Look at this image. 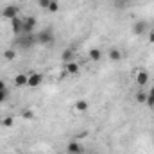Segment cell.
<instances>
[{
    "label": "cell",
    "instance_id": "21",
    "mask_svg": "<svg viewBox=\"0 0 154 154\" xmlns=\"http://www.w3.org/2000/svg\"><path fill=\"white\" fill-rule=\"evenodd\" d=\"M2 124L9 127V125H13V118H11V116H7V118H4V122H2Z\"/></svg>",
    "mask_w": 154,
    "mask_h": 154
},
{
    "label": "cell",
    "instance_id": "20",
    "mask_svg": "<svg viewBox=\"0 0 154 154\" xmlns=\"http://www.w3.org/2000/svg\"><path fill=\"white\" fill-rule=\"evenodd\" d=\"M145 104H147V106H149L151 109L154 108V97H151L149 93H147V100H145Z\"/></svg>",
    "mask_w": 154,
    "mask_h": 154
},
{
    "label": "cell",
    "instance_id": "17",
    "mask_svg": "<svg viewBox=\"0 0 154 154\" xmlns=\"http://www.w3.org/2000/svg\"><path fill=\"white\" fill-rule=\"evenodd\" d=\"M48 11H50V13H57V11H59V4H57V0H50V4H48Z\"/></svg>",
    "mask_w": 154,
    "mask_h": 154
},
{
    "label": "cell",
    "instance_id": "3",
    "mask_svg": "<svg viewBox=\"0 0 154 154\" xmlns=\"http://www.w3.org/2000/svg\"><path fill=\"white\" fill-rule=\"evenodd\" d=\"M2 16H4L5 20H14V18H18V16H20V7L14 5V4H9V5L4 7Z\"/></svg>",
    "mask_w": 154,
    "mask_h": 154
},
{
    "label": "cell",
    "instance_id": "6",
    "mask_svg": "<svg viewBox=\"0 0 154 154\" xmlns=\"http://www.w3.org/2000/svg\"><path fill=\"white\" fill-rule=\"evenodd\" d=\"M11 27H13V32L16 34V36H20L22 34V31H23V18H14V20H11Z\"/></svg>",
    "mask_w": 154,
    "mask_h": 154
},
{
    "label": "cell",
    "instance_id": "14",
    "mask_svg": "<svg viewBox=\"0 0 154 154\" xmlns=\"http://www.w3.org/2000/svg\"><path fill=\"white\" fill-rule=\"evenodd\" d=\"M100 57H102V52L99 48H90V59L91 61H100Z\"/></svg>",
    "mask_w": 154,
    "mask_h": 154
},
{
    "label": "cell",
    "instance_id": "11",
    "mask_svg": "<svg viewBox=\"0 0 154 154\" xmlns=\"http://www.w3.org/2000/svg\"><path fill=\"white\" fill-rule=\"evenodd\" d=\"M136 82H138L140 86H145V84L149 82V74H147L145 70H140L138 75H136Z\"/></svg>",
    "mask_w": 154,
    "mask_h": 154
},
{
    "label": "cell",
    "instance_id": "5",
    "mask_svg": "<svg viewBox=\"0 0 154 154\" xmlns=\"http://www.w3.org/2000/svg\"><path fill=\"white\" fill-rule=\"evenodd\" d=\"M147 29H149L147 22H145V20H138V22H134V25H133V34L143 36V34L147 32Z\"/></svg>",
    "mask_w": 154,
    "mask_h": 154
},
{
    "label": "cell",
    "instance_id": "19",
    "mask_svg": "<svg viewBox=\"0 0 154 154\" xmlns=\"http://www.w3.org/2000/svg\"><path fill=\"white\" fill-rule=\"evenodd\" d=\"M48 4H50V0H38V5L41 9H48Z\"/></svg>",
    "mask_w": 154,
    "mask_h": 154
},
{
    "label": "cell",
    "instance_id": "18",
    "mask_svg": "<svg viewBox=\"0 0 154 154\" xmlns=\"http://www.w3.org/2000/svg\"><path fill=\"white\" fill-rule=\"evenodd\" d=\"M145 100H147V93L145 91H138L136 93V102H143L145 104Z\"/></svg>",
    "mask_w": 154,
    "mask_h": 154
},
{
    "label": "cell",
    "instance_id": "4",
    "mask_svg": "<svg viewBox=\"0 0 154 154\" xmlns=\"http://www.w3.org/2000/svg\"><path fill=\"white\" fill-rule=\"evenodd\" d=\"M34 29H36V18L34 16L23 18V31H22V34H34Z\"/></svg>",
    "mask_w": 154,
    "mask_h": 154
},
{
    "label": "cell",
    "instance_id": "23",
    "mask_svg": "<svg viewBox=\"0 0 154 154\" xmlns=\"http://www.w3.org/2000/svg\"><path fill=\"white\" fill-rule=\"evenodd\" d=\"M23 116L31 120V118H34V113H31V111H25V113H23Z\"/></svg>",
    "mask_w": 154,
    "mask_h": 154
},
{
    "label": "cell",
    "instance_id": "7",
    "mask_svg": "<svg viewBox=\"0 0 154 154\" xmlns=\"http://www.w3.org/2000/svg\"><path fill=\"white\" fill-rule=\"evenodd\" d=\"M66 152L68 154H82L84 149H82V145H81L79 142H70V143L66 145Z\"/></svg>",
    "mask_w": 154,
    "mask_h": 154
},
{
    "label": "cell",
    "instance_id": "22",
    "mask_svg": "<svg viewBox=\"0 0 154 154\" xmlns=\"http://www.w3.org/2000/svg\"><path fill=\"white\" fill-rule=\"evenodd\" d=\"M5 99H7V90L5 91H0V102H4Z\"/></svg>",
    "mask_w": 154,
    "mask_h": 154
},
{
    "label": "cell",
    "instance_id": "8",
    "mask_svg": "<svg viewBox=\"0 0 154 154\" xmlns=\"http://www.w3.org/2000/svg\"><path fill=\"white\" fill-rule=\"evenodd\" d=\"M41 79H43V75H41V74H31V75H29V81H27V86L36 88V86H39V84H41Z\"/></svg>",
    "mask_w": 154,
    "mask_h": 154
},
{
    "label": "cell",
    "instance_id": "13",
    "mask_svg": "<svg viewBox=\"0 0 154 154\" xmlns=\"http://www.w3.org/2000/svg\"><path fill=\"white\" fill-rule=\"evenodd\" d=\"M109 59H111V61H120V59H122V52H120L118 48H115V47L109 48Z\"/></svg>",
    "mask_w": 154,
    "mask_h": 154
},
{
    "label": "cell",
    "instance_id": "15",
    "mask_svg": "<svg viewBox=\"0 0 154 154\" xmlns=\"http://www.w3.org/2000/svg\"><path fill=\"white\" fill-rule=\"evenodd\" d=\"M4 57H5L7 61H13V59L16 57V52H14V48H7V50L4 52Z\"/></svg>",
    "mask_w": 154,
    "mask_h": 154
},
{
    "label": "cell",
    "instance_id": "10",
    "mask_svg": "<svg viewBox=\"0 0 154 154\" xmlns=\"http://www.w3.org/2000/svg\"><path fill=\"white\" fill-rule=\"evenodd\" d=\"M65 66H66V70H65V72H66V74H70V75H77V74H79V70H81V66L77 65L75 61H72V63H66Z\"/></svg>",
    "mask_w": 154,
    "mask_h": 154
},
{
    "label": "cell",
    "instance_id": "2",
    "mask_svg": "<svg viewBox=\"0 0 154 154\" xmlns=\"http://www.w3.org/2000/svg\"><path fill=\"white\" fill-rule=\"evenodd\" d=\"M36 39H38V43H41V45H52L56 36H54V31L52 29H43V31H39L38 34H36Z\"/></svg>",
    "mask_w": 154,
    "mask_h": 154
},
{
    "label": "cell",
    "instance_id": "12",
    "mask_svg": "<svg viewBox=\"0 0 154 154\" xmlns=\"http://www.w3.org/2000/svg\"><path fill=\"white\" fill-rule=\"evenodd\" d=\"M27 81H29V75H25V74H18V75L14 77V84L16 86H25Z\"/></svg>",
    "mask_w": 154,
    "mask_h": 154
},
{
    "label": "cell",
    "instance_id": "25",
    "mask_svg": "<svg viewBox=\"0 0 154 154\" xmlns=\"http://www.w3.org/2000/svg\"><path fill=\"white\" fill-rule=\"evenodd\" d=\"M149 43H154V29L149 32Z\"/></svg>",
    "mask_w": 154,
    "mask_h": 154
},
{
    "label": "cell",
    "instance_id": "26",
    "mask_svg": "<svg viewBox=\"0 0 154 154\" xmlns=\"http://www.w3.org/2000/svg\"><path fill=\"white\" fill-rule=\"evenodd\" d=\"M149 95H151V97H154V86L151 88V90H149Z\"/></svg>",
    "mask_w": 154,
    "mask_h": 154
},
{
    "label": "cell",
    "instance_id": "27",
    "mask_svg": "<svg viewBox=\"0 0 154 154\" xmlns=\"http://www.w3.org/2000/svg\"><path fill=\"white\" fill-rule=\"evenodd\" d=\"M113 2H118V4H120V2H124V0H113Z\"/></svg>",
    "mask_w": 154,
    "mask_h": 154
},
{
    "label": "cell",
    "instance_id": "16",
    "mask_svg": "<svg viewBox=\"0 0 154 154\" xmlns=\"http://www.w3.org/2000/svg\"><path fill=\"white\" fill-rule=\"evenodd\" d=\"M75 109L77 111H86V109H88V102H86V100H77Z\"/></svg>",
    "mask_w": 154,
    "mask_h": 154
},
{
    "label": "cell",
    "instance_id": "24",
    "mask_svg": "<svg viewBox=\"0 0 154 154\" xmlns=\"http://www.w3.org/2000/svg\"><path fill=\"white\" fill-rule=\"evenodd\" d=\"M5 90H7V86H5V82L0 79V91H5Z\"/></svg>",
    "mask_w": 154,
    "mask_h": 154
},
{
    "label": "cell",
    "instance_id": "1",
    "mask_svg": "<svg viewBox=\"0 0 154 154\" xmlns=\"http://www.w3.org/2000/svg\"><path fill=\"white\" fill-rule=\"evenodd\" d=\"M38 43L36 34H20L13 41V48H20V50H29Z\"/></svg>",
    "mask_w": 154,
    "mask_h": 154
},
{
    "label": "cell",
    "instance_id": "9",
    "mask_svg": "<svg viewBox=\"0 0 154 154\" xmlns=\"http://www.w3.org/2000/svg\"><path fill=\"white\" fill-rule=\"evenodd\" d=\"M61 61L66 65V63H72L74 61V50L72 48H65L63 54H61Z\"/></svg>",
    "mask_w": 154,
    "mask_h": 154
}]
</instances>
